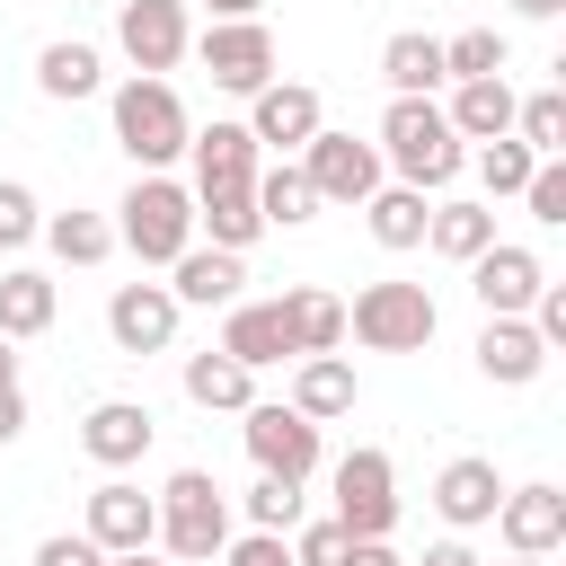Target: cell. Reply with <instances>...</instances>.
<instances>
[{
    "instance_id": "29",
    "label": "cell",
    "mask_w": 566,
    "mask_h": 566,
    "mask_svg": "<svg viewBox=\"0 0 566 566\" xmlns=\"http://www.w3.org/2000/svg\"><path fill=\"white\" fill-rule=\"evenodd\" d=\"M486 239H495V203H460V195H451V203H433V212H424V248H433V256H451V265H469Z\"/></svg>"
},
{
    "instance_id": "49",
    "label": "cell",
    "mask_w": 566,
    "mask_h": 566,
    "mask_svg": "<svg viewBox=\"0 0 566 566\" xmlns=\"http://www.w3.org/2000/svg\"><path fill=\"white\" fill-rule=\"evenodd\" d=\"M566 0H513V18H557Z\"/></svg>"
},
{
    "instance_id": "41",
    "label": "cell",
    "mask_w": 566,
    "mask_h": 566,
    "mask_svg": "<svg viewBox=\"0 0 566 566\" xmlns=\"http://www.w3.org/2000/svg\"><path fill=\"white\" fill-rule=\"evenodd\" d=\"M35 566H106V548L88 531H53V539H35Z\"/></svg>"
},
{
    "instance_id": "14",
    "label": "cell",
    "mask_w": 566,
    "mask_h": 566,
    "mask_svg": "<svg viewBox=\"0 0 566 566\" xmlns=\"http://www.w3.org/2000/svg\"><path fill=\"white\" fill-rule=\"evenodd\" d=\"M150 433H159V416H150L142 398H97V407L80 416V451H88L97 469H133V460L150 451Z\"/></svg>"
},
{
    "instance_id": "12",
    "label": "cell",
    "mask_w": 566,
    "mask_h": 566,
    "mask_svg": "<svg viewBox=\"0 0 566 566\" xmlns=\"http://www.w3.org/2000/svg\"><path fill=\"white\" fill-rule=\"evenodd\" d=\"M106 336H115V354H168L177 345V292L168 283H115Z\"/></svg>"
},
{
    "instance_id": "1",
    "label": "cell",
    "mask_w": 566,
    "mask_h": 566,
    "mask_svg": "<svg viewBox=\"0 0 566 566\" xmlns=\"http://www.w3.org/2000/svg\"><path fill=\"white\" fill-rule=\"evenodd\" d=\"M380 168H398V186H416V195H442L469 168V150H460V133H451V115L433 97H389V115H380Z\"/></svg>"
},
{
    "instance_id": "34",
    "label": "cell",
    "mask_w": 566,
    "mask_h": 566,
    "mask_svg": "<svg viewBox=\"0 0 566 566\" xmlns=\"http://www.w3.org/2000/svg\"><path fill=\"white\" fill-rule=\"evenodd\" d=\"M256 212H265V230H301V221L318 212V195H310V177L283 159V168H265V177H256Z\"/></svg>"
},
{
    "instance_id": "22",
    "label": "cell",
    "mask_w": 566,
    "mask_h": 566,
    "mask_svg": "<svg viewBox=\"0 0 566 566\" xmlns=\"http://www.w3.org/2000/svg\"><path fill=\"white\" fill-rule=\"evenodd\" d=\"M292 407H301L310 424L354 416V363H345V354H292Z\"/></svg>"
},
{
    "instance_id": "50",
    "label": "cell",
    "mask_w": 566,
    "mask_h": 566,
    "mask_svg": "<svg viewBox=\"0 0 566 566\" xmlns=\"http://www.w3.org/2000/svg\"><path fill=\"white\" fill-rule=\"evenodd\" d=\"M106 566H159V557H150V548H124V557H106Z\"/></svg>"
},
{
    "instance_id": "8",
    "label": "cell",
    "mask_w": 566,
    "mask_h": 566,
    "mask_svg": "<svg viewBox=\"0 0 566 566\" xmlns=\"http://www.w3.org/2000/svg\"><path fill=\"white\" fill-rule=\"evenodd\" d=\"M336 522L354 531V539H389V522H398V469H389V451H345L336 460Z\"/></svg>"
},
{
    "instance_id": "30",
    "label": "cell",
    "mask_w": 566,
    "mask_h": 566,
    "mask_svg": "<svg viewBox=\"0 0 566 566\" xmlns=\"http://www.w3.org/2000/svg\"><path fill=\"white\" fill-rule=\"evenodd\" d=\"M186 398H195V407L239 416V407L256 398V371H248V363H230L221 345H212V354H186Z\"/></svg>"
},
{
    "instance_id": "25",
    "label": "cell",
    "mask_w": 566,
    "mask_h": 566,
    "mask_svg": "<svg viewBox=\"0 0 566 566\" xmlns=\"http://www.w3.org/2000/svg\"><path fill=\"white\" fill-rule=\"evenodd\" d=\"M380 80H389V97H433L451 71H442V35H389L380 44Z\"/></svg>"
},
{
    "instance_id": "4",
    "label": "cell",
    "mask_w": 566,
    "mask_h": 566,
    "mask_svg": "<svg viewBox=\"0 0 566 566\" xmlns=\"http://www.w3.org/2000/svg\"><path fill=\"white\" fill-rule=\"evenodd\" d=\"M186 97L168 88V80H150V71H133L124 88H115V142L133 150V168H168V159H186Z\"/></svg>"
},
{
    "instance_id": "35",
    "label": "cell",
    "mask_w": 566,
    "mask_h": 566,
    "mask_svg": "<svg viewBox=\"0 0 566 566\" xmlns=\"http://www.w3.org/2000/svg\"><path fill=\"white\" fill-rule=\"evenodd\" d=\"M531 168H539V150H531V142H513V133H495V142L478 150V186H486V203H495V195H522V186H531Z\"/></svg>"
},
{
    "instance_id": "3",
    "label": "cell",
    "mask_w": 566,
    "mask_h": 566,
    "mask_svg": "<svg viewBox=\"0 0 566 566\" xmlns=\"http://www.w3.org/2000/svg\"><path fill=\"white\" fill-rule=\"evenodd\" d=\"M433 327H442V310H433L424 283H363L345 301V336L371 345V354H424Z\"/></svg>"
},
{
    "instance_id": "47",
    "label": "cell",
    "mask_w": 566,
    "mask_h": 566,
    "mask_svg": "<svg viewBox=\"0 0 566 566\" xmlns=\"http://www.w3.org/2000/svg\"><path fill=\"white\" fill-rule=\"evenodd\" d=\"M203 9H212V18H256L265 0H203Z\"/></svg>"
},
{
    "instance_id": "24",
    "label": "cell",
    "mask_w": 566,
    "mask_h": 566,
    "mask_svg": "<svg viewBox=\"0 0 566 566\" xmlns=\"http://www.w3.org/2000/svg\"><path fill=\"white\" fill-rule=\"evenodd\" d=\"M53 310H62L53 274H35V265H9V274H0V336H9V345L44 336V327H53Z\"/></svg>"
},
{
    "instance_id": "46",
    "label": "cell",
    "mask_w": 566,
    "mask_h": 566,
    "mask_svg": "<svg viewBox=\"0 0 566 566\" xmlns=\"http://www.w3.org/2000/svg\"><path fill=\"white\" fill-rule=\"evenodd\" d=\"M416 566H478V548H469V539H433Z\"/></svg>"
},
{
    "instance_id": "44",
    "label": "cell",
    "mask_w": 566,
    "mask_h": 566,
    "mask_svg": "<svg viewBox=\"0 0 566 566\" xmlns=\"http://www.w3.org/2000/svg\"><path fill=\"white\" fill-rule=\"evenodd\" d=\"M336 566H398V548H389V539H345Z\"/></svg>"
},
{
    "instance_id": "17",
    "label": "cell",
    "mask_w": 566,
    "mask_h": 566,
    "mask_svg": "<svg viewBox=\"0 0 566 566\" xmlns=\"http://www.w3.org/2000/svg\"><path fill=\"white\" fill-rule=\"evenodd\" d=\"M495 504H504V478H495V460H478V451L442 460V478H433V513H442L451 531H478V522H495Z\"/></svg>"
},
{
    "instance_id": "37",
    "label": "cell",
    "mask_w": 566,
    "mask_h": 566,
    "mask_svg": "<svg viewBox=\"0 0 566 566\" xmlns=\"http://www.w3.org/2000/svg\"><path fill=\"white\" fill-rule=\"evenodd\" d=\"M292 522H301V486L256 469V486H248V531H283V539H292Z\"/></svg>"
},
{
    "instance_id": "27",
    "label": "cell",
    "mask_w": 566,
    "mask_h": 566,
    "mask_svg": "<svg viewBox=\"0 0 566 566\" xmlns=\"http://www.w3.org/2000/svg\"><path fill=\"white\" fill-rule=\"evenodd\" d=\"M283 327H292V354H336L345 345V301L318 292V283H292L283 292Z\"/></svg>"
},
{
    "instance_id": "16",
    "label": "cell",
    "mask_w": 566,
    "mask_h": 566,
    "mask_svg": "<svg viewBox=\"0 0 566 566\" xmlns=\"http://www.w3.org/2000/svg\"><path fill=\"white\" fill-rule=\"evenodd\" d=\"M495 531H504L513 557H548V548H566V495H557L548 478H539V486H504Z\"/></svg>"
},
{
    "instance_id": "21",
    "label": "cell",
    "mask_w": 566,
    "mask_h": 566,
    "mask_svg": "<svg viewBox=\"0 0 566 566\" xmlns=\"http://www.w3.org/2000/svg\"><path fill=\"white\" fill-rule=\"evenodd\" d=\"M239 283H248V265H239L230 248H186V256L168 265L177 310H221V301H239Z\"/></svg>"
},
{
    "instance_id": "23",
    "label": "cell",
    "mask_w": 566,
    "mask_h": 566,
    "mask_svg": "<svg viewBox=\"0 0 566 566\" xmlns=\"http://www.w3.org/2000/svg\"><path fill=\"white\" fill-rule=\"evenodd\" d=\"M186 159H195V195H203V186H248V177H256V142H248V124L186 133Z\"/></svg>"
},
{
    "instance_id": "26",
    "label": "cell",
    "mask_w": 566,
    "mask_h": 566,
    "mask_svg": "<svg viewBox=\"0 0 566 566\" xmlns=\"http://www.w3.org/2000/svg\"><path fill=\"white\" fill-rule=\"evenodd\" d=\"M451 133L460 142H495V133H513V88H504V71L495 80H451Z\"/></svg>"
},
{
    "instance_id": "40",
    "label": "cell",
    "mask_w": 566,
    "mask_h": 566,
    "mask_svg": "<svg viewBox=\"0 0 566 566\" xmlns=\"http://www.w3.org/2000/svg\"><path fill=\"white\" fill-rule=\"evenodd\" d=\"M292 531H301V539H292V566H336V557H345V539H354L336 513H327V522H292Z\"/></svg>"
},
{
    "instance_id": "5",
    "label": "cell",
    "mask_w": 566,
    "mask_h": 566,
    "mask_svg": "<svg viewBox=\"0 0 566 566\" xmlns=\"http://www.w3.org/2000/svg\"><path fill=\"white\" fill-rule=\"evenodd\" d=\"M159 548L186 557V566H203V557L230 548V495L212 486V469H177L159 486Z\"/></svg>"
},
{
    "instance_id": "11",
    "label": "cell",
    "mask_w": 566,
    "mask_h": 566,
    "mask_svg": "<svg viewBox=\"0 0 566 566\" xmlns=\"http://www.w3.org/2000/svg\"><path fill=\"white\" fill-rule=\"evenodd\" d=\"M539 283H548V265H539L531 248H513V239H486V248L469 256V292H478L486 318H522V310L539 301Z\"/></svg>"
},
{
    "instance_id": "51",
    "label": "cell",
    "mask_w": 566,
    "mask_h": 566,
    "mask_svg": "<svg viewBox=\"0 0 566 566\" xmlns=\"http://www.w3.org/2000/svg\"><path fill=\"white\" fill-rule=\"evenodd\" d=\"M513 566H539V557H513Z\"/></svg>"
},
{
    "instance_id": "6",
    "label": "cell",
    "mask_w": 566,
    "mask_h": 566,
    "mask_svg": "<svg viewBox=\"0 0 566 566\" xmlns=\"http://www.w3.org/2000/svg\"><path fill=\"white\" fill-rule=\"evenodd\" d=\"M239 416H248V424H239V433H248V460H256L265 478H292V486L318 478V424H310L292 398H248Z\"/></svg>"
},
{
    "instance_id": "18",
    "label": "cell",
    "mask_w": 566,
    "mask_h": 566,
    "mask_svg": "<svg viewBox=\"0 0 566 566\" xmlns=\"http://www.w3.org/2000/svg\"><path fill=\"white\" fill-rule=\"evenodd\" d=\"M221 354H230V363H248V371H274V363H292L283 301H230V318H221Z\"/></svg>"
},
{
    "instance_id": "31",
    "label": "cell",
    "mask_w": 566,
    "mask_h": 566,
    "mask_svg": "<svg viewBox=\"0 0 566 566\" xmlns=\"http://www.w3.org/2000/svg\"><path fill=\"white\" fill-rule=\"evenodd\" d=\"M97 80H106V62H97V44H44L35 53V88L44 97H97Z\"/></svg>"
},
{
    "instance_id": "48",
    "label": "cell",
    "mask_w": 566,
    "mask_h": 566,
    "mask_svg": "<svg viewBox=\"0 0 566 566\" xmlns=\"http://www.w3.org/2000/svg\"><path fill=\"white\" fill-rule=\"evenodd\" d=\"M0 389H18V345L0 336Z\"/></svg>"
},
{
    "instance_id": "7",
    "label": "cell",
    "mask_w": 566,
    "mask_h": 566,
    "mask_svg": "<svg viewBox=\"0 0 566 566\" xmlns=\"http://www.w3.org/2000/svg\"><path fill=\"white\" fill-rule=\"evenodd\" d=\"M195 53H203L212 88H230V97H256V88L274 80V27H265V18H212V27L195 35Z\"/></svg>"
},
{
    "instance_id": "45",
    "label": "cell",
    "mask_w": 566,
    "mask_h": 566,
    "mask_svg": "<svg viewBox=\"0 0 566 566\" xmlns=\"http://www.w3.org/2000/svg\"><path fill=\"white\" fill-rule=\"evenodd\" d=\"M27 433V389H0V442Z\"/></svg>"
},
{
    "instance_id": "15",
    "label": "cell",
    "mask_w": 566,
    "mask_h": 566,
    "mask_svg": "<svg viewBox=\"0 0 566 566\" xmlns=\"http://www.w3.org/2000/svg\"><path fill=\"white\" fill-rule=\"evenodd\" d=\"M88 539H97L106 557L150 548V539H159V495H142L133 478H106V486L88 495Z\"/></svg>"
},
{
    "instance_id": "42",
    "label": "cell",
    "mask_w": 566,
    "mask_h": 566,
    "mask_svg": "<svg viewBox=\"0 0 566 566\" xmlns=\"http://www.w3.org/2000/svg\"><path fill=\"white\" fill-rule=\"evenodd\" d=\"M221 566H292V539L283 531H248V539L221 548Z\"/></svg>"
},
{
    "instance_id": "33",
    "label": "cell",
    "mask_w": 566,
    "mask_h": 566,
    "mask_svg": "<svg viewBox=\"0 0 566 566\" xmlns=\"http://www.w3.org/2000/svg\"><path fill=\"white\" fill-rule=\"evenodd\" d=\"M513 142H531L539 159H557V150H566V88H531V97H513Z\"/></svg>"
},
{
    "instance_id": "9",
    "label": "cell",
    "mask_w": 566,
    "mask_h": 566,
    "mask_svg": "<svg viewBox=\"0 0 566 566\" xmlns=\"http://www.w3.org/2000/svg\"><path fill=\"white\" fill-rule=\"evenodd\" d=\"M301 177H310V195L318 203H363L371 186H380V142H354V133H310L301 142Z\"/></svg>"
},
{
    "instance_id": "19",
    "label": "cell",
    "mask_w": 566,
    "mask_h": 566,
    "mask_svg": "<svg viewBox=\"0 0 566 566\" xmlns=\"http://www.w3.org/2000/svg\"><path fill=\"white\" fill-rule=\"evenodd\" d=\"M478 371H486L495 389H531V380L548 371L539 327H531V318H486V327H478Z\"/></svg>"
},
{
    "instance_id": "32",
    "label": "cell",
    "mask_w": 566,
    "mask_h": 566,
    "mask_svg": "<svg viewBox=\"0 0 566 566\" xmlns=\"http://www.w3.org/2000/svg\"><path fill=\"white\" fill-rule=\"evenodd\" d=\"M35 239H44L62 265H106V256H115V221H97V212H53Z\"/></svg>"
},
{
    "instance_id": "10",
    "label": "cell",
    "mask_w": 566,
    "mask_h": 566,
    "mask_svg": "<svg viewBox=\"0 0 566 566\" xmlns=\"http://www.w3.org/2000/svg\"><path fill=\"white\" fill-rule=\"evenodd\" d=\"M115 44H124V62H133V71L168 80V71L186 62V44H195L186 0H124V9H115Z\"/></svg>"
},
{
    "instance_id": "20",
    "label": "cell",
    "mask_w": 566,
    "mask_h": 566,
    "mask_svg": "<svg viewBox=\"0 0 566 566\" xmlns=\"http://www.w3.org/2000/svg\"><path fill=\"white\" fill-rule=\"evenodd\" d=\"M195 230H212V248L248 256V248L265 239V212H256V177H248V186H203V195H195Z\"/></svg>"
},
{
    "instance_id": "13",
    "label": "cell",
    "mask_w": 566,
    "mask_h": 566,
    "mask_svg": "<svg viewBox=\"0 0 566 566\" xmlns=\"http://www.w3.org/2000/svg\"><path fill=\"white\" fill-rule=\"evenodd\" d=\"M318 124H327V106H318V88H301V80H265V88L248 97V142H256V150H301Z\"/></svg>"
},
{
    "instance_id": "38",
    "label": "cell",
    "mask_w": 566,
    "mask_h": 566,
    "mask_svg": "<svg viewBox=\"0 0 566 566\" xmlns=\"http://www.w3.org/2000/svg\"><path fill=\"white\" fill-rule=\"evenodd\" d=\"M35 230H44V203H35L18 177H0V248H27Z\"/></svg>"
},
{
    "instance_id": "36",
    "label": "cell",
    "mask_w": 566,
    "mask_h": 566,
    "mask_svg": "<svg viewBox=\"0 0 566 566\" xmlns=\"http://www.w3.org/2000/svg\"><path fill=\"white\" fill-rule=\"evenodd\" d=\"M442 71H451V80H495V71H504V35H495V27H460V35L442 44Z\"/></svg>"
},
{
    "instance_id": "39",
    "label": "cell",
    "mask_w": 566,
    "mask_h": 566,
    "mask_svg": "<svg viewBox=\"0 0 566 566\" xmlns=\"http://www.w3.org/2000/svg\"><path fill=\"white\" fill-rule=\"evenodd\" d=\"M522 203H531V221H548V230H557V221H566V159H539V168H531V186H522Z\"/></svg>"
},
{
    "instance_id": "43",
    "label": "cell",
    "mask_w": 566,
    "mask_h": 566,
    "mask_svg": "<svg viewBox=\"0 0 566 566\" xmlns=\"http://www.w3.org/2000/svg\"><path fill=\"white\" fill-rule=\"evenodd\" d=\"M522 318H531V327H539V345L557 354V345H566V283H539V301H531Z\"/></svg>"
},
{
    "instance_id": "28",
    "label": "cell",
    "mask_w": 566,
    "mask_h": 566,
    "mask_svg": "<svg viewBox=\"0 0 566 566\" xmlns=\"http://www.w3.org/2000/svg\"><path fill=\"white\" fill-rule=\"evenodd\" d=\"M424 212H433V203H424L416 186H371V195H363V221H371V239H380L389 256L424 248Z\"/></svg>"
},
{
    "instance_id": "2",
    "label": "cell",
    "mask_w": 566,
    "mask_h": 566,
    "mask_svg": "<svg viewBox=\"0 0 566 566\" xmlns=\"http://www.w3.org/2000/svg\"><path fill=\"white\" fill-rule=\"evenodd\" d=\"M115 248H133L142 265H177V256L195 248V186H177V177L142 168V177H133V195L115 203Z\"/></svg>"
}]
</instances>
